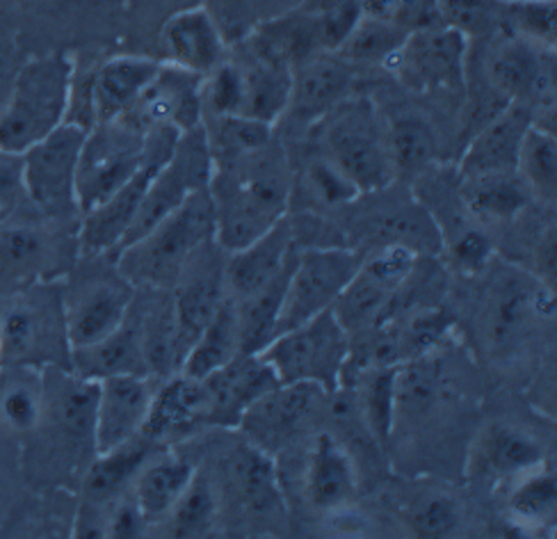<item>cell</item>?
I'll return each mask as SVG.
<instances>
[{
    "mask_svg": "<svg viewBox=\"0 0 557 539\" xmlns=\"http://www.w3.org/2000/svg\"><path fill=\"white\" fill-rule=\"evenodd\" d=\"M208 193L215 208V243L236 252L286 218L290 204L288 160L274 143L231 166L215 168Z\"/></svg>",
    "mask_w": 557,
    "mask_h": 539,
    "instance_id": "1",
    "label": "cell"
},
{
    "mask_svg": "<svg viewBox=\"0 0 557 539\" xmlns=\"http://www.w3.org/2000/svg\"><path fill=\"white\" fill-rule=\"evenodd\" d=\"M215 241L213 197L203 191L193 193L174 213L162 218L145 236L114 252V268L137 289H174L181 272L195 256Z\"/></svg>",
    "mask_w": 557,
    "mask_h": 539,
    "instance_id": "2",
    "label": "cell"
},
{
    "mask_svg": "<svg viewBox=\"0 0 557 539\" xmlns=\"http://www.w3.org/2000/svg\"><path fill=\"white\" fill-rule=\"evenodd\" d=\"M3 368L72 370L64 320V284L37 281L0 299Z\"/></svg>",
    "mask_w": 557,
    "mask_h": 539,
    "instance_id": "3",
    "label": "cell"
},
{
    "mask_svg": "<svg viewBox=\"0 0 557 539\" xmlns=\"http://www.w3.org/2000/svg\"><path fill=\"white\" fill-rule=\"evenodd\" d=\"M76 62L49 53L23 62L0 108V151L23 154L69 120Z\"/></svg>",
    "mask_w": 557,
    "mask_h": 539,
    "instance_id": "4",
    "label": "cell"
},
{
    "mask_svg": "<svg viewBox=\"0 0 557 539\" xmlns=\"http://www.w3.org/2000/svg\"><path fill=\"white\" fill-rule=\"evenodd\" d=\"M259 355L272 368L278 384H315L332 395L343 389L350 334L327 309L276 334Z\"/></svg>",
    "mask_w": 557,
    "mask_h": 539,
    "instance_id": "5",
    "label": "cell"
},
{
    "mask_svg": "<svg viewBox=\"0 0 557 539\" xmlns=\"http://www.w3.org/2000/svg\"><path fill=\"white\" fill-rule=\"evenodd\" d=\"M324 156L350 179L361 195L380 193L396 181L386 131L368 99H343L320 117Z\"/></svg>",
    "mask_w": 557,
    "mask_h": 539,
    "instance_id": "6",
    "label": "cell"
},
{
    "mask_svg": "<svg viewBox=\"0 0 557 539\" xmlns=\"http://www.w3.org/2000/svg\"><path fill=\"white\" fill-rule=\"evenodd\" d=\"M87 128L76 122H64L51 135L39 139L21 154L23 187L28 204L35 206L41 220L51 224L81 222L76 197V172Z\"/></svg>",
    "mask_w": 557,
    "mask_h": 539,
    "instance_id": "7",
    "label": "cell"
},
{
    "mask_svg": "<svg viewBox=\"0 0 557 539\" xmlns=\"http://www.w3.org/2000/svg\"><path fill=\"white\" fill-rule=\"evenodd\" d=\"M178 137L181 131L172 126H156L147 131L145 158L135 176L97 208L81 216L78 249L83 256H112L124 245L151 179L174 154Z\"/></svg>",
    "mask_w": 557,
    "mask_h": 539,
    "instance_id": "8",
    "label": "cell"
},
{
    "mask_svg": "<svg viewBox=\"0 0 557 539\" xmlns=\"http://www.w3.org/2000/svg\"><path fill=\"white\" fill-rule=\"evenodd\" d=\"M361 264L363 254L352 247L311 245L305 252H297L284 293L282 314H278L276 334L293 330V327L332 309Z\"/></svg>",
    "mask_w": 557,
    "mask_h": 539,
    "instance_id": "9",
    "label": "cell"
},
{
    "mask_svg": "<svg viewBox=\"0 0 557 539\" xmlns=\"http://www.w3.org/2000/svg\"><path fill=\"white\" fill-rule=\"evenodd\" d=\"M145 131L124 120L87 128L76 172L81 216L97 208L135 176L145 158Z\"/></svg>",
    "mask_w": 557,
    "mask_h": 539,
    "instance_id": "10",
    "label": "cell"
},
{
    "mask_svg": "<svg viewBox=\"0 0 557 539\" xmlns=\"http://www.w3.org/2000/svg\"><path fill=\"white\" fill-rule=\"evenodd\" d=\"M213 172H215V162L211 156V147H208L206 126L201 122L181 133L174 154L151 179L145 199L139 204L135 222L122 247L131 245L139 236H145L151 226H156L162 218L174 213V210L193 193L203 191V187L211 185Z\"/></svg>",
    "mask_w": 557,
    "mask_h": 539,
    "instance_id": "11",
    "label": "cell"
},
{
    "mask_svg": "<svg viewBox=\"0 0 557 539\" xmlns=\"http://www.w3.org/2000/svg\"><path fill=\"white\" fill-rule=\"evenodd\" d=\"M471 39L446 23L411 30L386 66L413 91L455 89L467 78Z\"/></svg>",
    "mask_w": 557,
    "mask_h": 539,
    "instance_id": "12",
    "label": "cell"
},
{
    "mask_svg": "<svg viewBox=\"0 0 557 539\" xmlns=\"http://www.w3.org/2000/svg\"><path fill=\"white\" fill-rule=\"evenodd\" d=\"M418 261V252L405 245H382L370 259H363L332 307L345 332L355 336L377 324Z\"/></svg>",
    "mask_w": 557,
    "mask_h": 539,
    "instance_id": "13",
    "label": "cell"
},
{
    "mask_svg": "<svg viewBox=\"0 0 557 539\" xmlns=\"http://www.w3.org/2000/svg\"><path fill=\"white\" fill-rule=\"evenodd\" d=\"M135 289L114 268L64 284V320L72 350L106 339L128 320Z\"/></svg>",
    "mask_w": 557,
    "mask_h": 539,
    "instance_id": "14",
    "label": "cell"
},
{
    "mask_svg": "<svg viewBox=\"0 0 557 539\" xmlns=\"http://www.w3.org/2000/svg\"><path fill=\"white\" fill-rule=\"evenodd\" d=\"M324 395L315 384H276L245 409L238 428L251 446L276 455L305 432Z\"/></svg>",
    "mask_w": 557,
    "mask_h": 539,
    "instance_id": "15",
    "label": "cell"
},
{
    "mask_svg": "<svg viewBox=\"0 0 557 539\" xmlns=\"http://www.w3.org/2000/svg\"><path fill=\"white\" fill-rule=\"evenodd\" d=\"M199 87L201 76L170 62L160 64L156 76L120 120L145 133L156 126L188 131L203 122Z\"/></svg>",
    "mask_w": 557,
    "mask_h": 539,
    "instance_id": "16",
    "label": "cell"
},
{
    "mask_svg": "<svg viewBox=\"0 0 557 539\" xmlns=\"http://www.w3.org/2000/svg\"><path fill=\"white\" fill-rule=\"evenodd\" d=\"M62 238L44 224H0V299L62 272Z\"/></svg>",
    "mask_w": 557,
    "mask_h": 539,
    "instance_id": "17",
    "label": "cell"
},
{
    "mask_svg": "<svg viewBox=\"0 0 557 539\" xmlns=\"http://www.w3.org/2000/svg\"><path fill=\"white\" fill-rule=\"evenodd\" d=\"M490 81L507 103L544 108L555 101V51L509 37L490 58Z\"/></svg>",
    "mask_w": 557,
    "mask_h": 539,
    "instance_id": "18",
    "label": "cell"
},
{
    "mask_svg": "<svg viewBox=\"0 0 557 539\" xmlns=\"http://www.w3.org/2000/svg\"><path fill=\"white\" fill-rule=\"evenodd\" d=\"M151 375H112L99 382L95 451L106 453L143 434L153 397Z\"/></svg>",
    "mask_w": 557,
    "mask_h": 539,
    "instance_id": "19",
    "label": "cell"
},
{
    "mask_svg": "<svg viewBox=\"0 0 557 539\" xmlns=\"http://www.w3.org/2000/svg\"><path fill=\"white\" fill-rule=\"evenodd\" d=\"M226 297L224 264L218 256V243L213 241L185 266L174 286V314L188 350L203 327L213 320Z\"/></svg>",
    "mask_w": 557,
    "mask_h": 539,
    "instance_id": "20",
    "label": "cell"
},
{
    "mask_svg": "<svg viewBox=\"0 0 557 539\" xmlns=\"http://www.w3.org/2000/svg\"><path fill=\"white\" fill-rule=\"evenodd\" d=\"M295 226L286 218L278 220L270 231L253 243L228 252L224 264L226 291L234 299H243L268 286L274 277L282 274L295 259Z\"/></svg>",
    "mask_w": 557,
    "mask_h": 539,
    "instance_id": "21",
    "label": "cell"
},
{
    "mask_svg": "<svg viewBox=\"0 0 557 539\" xmlns=\"http://www.w3.org/2000/svg\"><path fill=\"white\" fill-rule=\"evenodd\" d=\"M359 491V468L343 443L320 432L313 437L305 464V494L320 512H338L352 503Z\"/></svg>",
    "mask_w": 557,
    "mask_h": 539,
    "instance_id": "22",
    "label": "cell"
},
{
    "mask_svg": "<svg viewBox=\"0 0 557 539\" xmlns=\"http://www.w3.org/2000/svg\"><path fill=\"white\" fill-rule=\"evenodd\" d=\"M211 401V426L238 428L245 409L278 384L261 355H238L203 378Z\"/></svg>",
    "mask_w": 557,
    "mask_h": 539,
    "instance_id": "23",
    "label": "cell"
},
{
    "mask_svg": "<svg viewBox=\"0 0 557 539\" xmlns=\"http://www.w3.org/2000/svg\"><path fill=\"white\" fill-rule=\"evenodd\" d=\"M535 122L532 110L523 103H505V108L486 124L463 151L459 160V176L517 172L523 137Z\"/></svg>",
    "mask_w": 557,
    "mask_h": 539,
    "instance_id": "24",
    "label": "cell"
},
{
    "mask_svg": "<svg viewBox=\"0 0 557 539\" xmlns=\"http://www.w3.org/2000/svg\"><path fill=\"white\" fill-rule=\"evenodd\" d=\"M352 64L338 51H318L290 66V103L297 117H320L336 108L352 85Z\"/></svg>",
    "mask_w": 557,
    "mask_h": 539,
    "instance_id": "25",
    "label": "cell"
},
{
    "mask_svg": "<svg viewBox=\"0 0 557 539\" xmlns=\"http://www.w3.org/2000/svg\"><path fill=\"white\" fill-rule=\"evenodd\" d=\"M158 66L160 62L139 56H120L103 62L85 91L89 126L120 120L156 76Z\"/></svg>",
    "mask_w": 557,
    "mask_h": 539,
    "instance_id": "26",
    "label": "cell"
},
{
    "mask_svg": "<svg viewBox=\"0 0 557 539\" xmlns=\"http://www.w3.org/2000/svg\"><path fill=\"white\" fill-rule=\"evenodd\" d=\"M201 426H211V401L203 380L183 372L170 375L153 391L143 434L158 443Z\"/></svg>",
    "mask_w": 557,
    "mask_h": 539,
    "instance_id": "27",
    "label": "cell"
},
{
    "mask_svg": "<svg viewBox=\"0 0 557 539\" xmlns=\"http://www.w3.org/2000/svg\"><path fill=\"white\" fill-rule=\"evenodd\" d=\"M162 46H165L170 64L201 78L226 60V46L218 21L203 8L174 14L162 28Z\"/></svg>",
    "mask_w": 557,
    "mask_h": 539,
    "instance_id": "28",
    "label": "cell"
},
{
    "mask_svg": "<svg viewBox=\"0 0 557 539\" xmlns=\"http://www.w3.org/2000/svg\"><path fill=\"white\" fill-rule=\"evenodd\" d=\"M471 468L480 478L519 480L521 476L544 466V449L540 441L515 426L494 424L478 437Z\"/></svg>",
    "mask_w": 557,
    "mask_h": 539,
    "instance_id": "29",
    "label": "cell"
},
{
    "mask_svg": "<svg viewBox=\"0 0 557 539\" xmlns=\"http://www.w3.org/2000/svg\"><path fill=\"white\" fill-rule=\"evenodd\" d=\"M156 441L147 434L122 443V446L97 453L83 478V501L91 505H110L131 491L137 474L151 460Z\"/></svg>",
    "mask_w": 557,
    "mask_h": 539,
    "instance_id": "30",
    "label": "cell"
},
{
    "mask_svg": "<svg viewBox=\"0 0 557 539\" xmlns=\"http://www.w3.org/2000/svg\"><path fill=\"white\" fill-rule=\"evenodd\" d=\"M459 197L469 213L484 222H512L532 201L530 187L519 176V172H492L459 176Z\"/></svg>",
    "mask_w": 557,
    "mask_h": 539,
    "instance_id": "31",
    "label": "cell"
},
{
    "mask_svg": "<svg viewBox=\"0 0 557 539\" xmlns=\"http://www.w3.org/2000/svg\"><path fill=\"white\" fill-rule=\"evenodd\" d=\"M195 474L197 468L188 460L176 455L149 460L143 466V471L137 474L131 487V497L139 512H143L147 526L162 524L170 517L172 507L181 499L185 487L190 485Z\"/></svg>",
    "mask_w": 557,
    "mask_h": 539,
    "instance_id": "32",
    "label": "cell"
},
{
    "mask_svg": "<svg viewBox=\"0 0 557 539\" xmlns=\"http://www.w3.org/2000/svg\"><path fill=\"white\" fill-rule=\"evenodd\" d=\"M72 372L95 382L112 378V375H149L137 324H128L126 320L120 330L106 339L72 350Z\"/></svg>",
    "mask_w": 557,
    "mask_h": 539,
    "instance_id": "33",
    "label": "cell"
},
{
    "mask_svg": "<svg viewBox=\"0 0 557 539\" xmlns=\"http://www.w3.org/2000/svg\"><path fill=\"white\" fill-rule=\"evenodd\" d=\"M251 62L243 66L245 74V117H253L274 126L278 117L288 112L290 103V64L268 58L249 49Z\"/></svg>",
    "mask_w": 557,
    "mask_h": 539,
    "instance_id": "34",
    "label": "cell"
},
{
    "mask_svg": "<svg viewBox=\"0 0 557 539\" xmlns=\"http://www.w3.org/2000/svg\"><path fill=\"white\" fill-rule=\"evenodd\" d=\"M238 355H240V343H238L236 299L228 295L222 302L218 314L213 316V320L208 322L199 332V336L193 341L178 372L203 380L206 375L215 372L218 368L226 366Z\"/></svg>",
    "mask_w": 557,
    "mask_h": 539,
    "instance_id": "35",
    "label": "cell"
},
{
    "mask_svg": "<svg viewBox=\"0 0 557 539\" xmlns=\"http://www.w3.org/2000/svg\"><path fill=\"white\" fill-rule=\"evenodd\" d=\"M293 264H295V259H293ZM293 264L282 274L274 277L270 284L263 286L261 291L251 293L243 299H236L240 355H259L261 350L274 339Z\"/></svg>",
    "mask_w": 557,
    "mask_h": 539,
    "instance_id": "36",
    "label": "cell"
},
{
    "mask_svg": "<svg viewBox=\"0 0 557 539\" xmlns=\"http://www.w3.org/2000/svg\"><path fill=\"white\" fill-rule=\"evenodd\" d=\"M396 375L398 366L366 370L352 382H357V407L363 418L366 430L377 443H388L396 428Z\"/></svg>",
    "mask_w": 557,
    "mask_h": 539,
    "instance_id": "37",
    "label": "cell"
},
{
    "mask_svg": "<svg viewBox=\"0 0 557 539\" xmlns=\"http://www.w3.org/2000/svg\"><path fill=\"white\" fill-rule=\"evenodd\" d=\"M12 378L0 375V420L14 432H33L46 412V384L37 368H8Z\"/></svg>",
    "mask_w": 557,
    "mask_h": 539,
    "instance_id": "38",
    "label": "cell"
},
{
    "mask_svg": "<svg viewBox=\"0 0 557 539\" xmlns=\"http://www.w3.org/2000/svg\"><path fill=\"white\" fill-rule=\"evenodd\" d=\"M231 478L251 512H272L278 505V478L272 455L245 443L231 460Z\"/></svg>",
    "mask_w": 557,
    "mask_h": 539,
    "instance_id": "39",
    "label": "cell"
},
{
    "mask_svg": "<svg viewBox=\"0 0 557 539\" xmlns=\"http://www.w3.org/2000/svg\"><path fill=\"white\" fill-rule=\"evenodd\" d=\"M519 176L530 187L532 197L553 204L557 195V139L553 128L532 122L519 154Z\"/></svg>",
    "mask_w": 557,
    "mask_h": 539,
    "instance_id": "40",
    "label": "cell"
},
{
    "mask_svg": "<svg viewBox=\"0 0 557 539\" xmlns=\"http://www.w3.org/2000/svg\"><path fill=\"white\" fill-rule=\"evenodd\" d=\"M555 507L557 485L546 464L515 480L512 494H509L507 501V510L509 517H512L521 528L540 530L546 524H553Z\"/></svg>",
    "mask_w": 557,
    "mask_h": 539,
    "instance_id": "41",
    "label": "cell"
},
{
    "mask_svg": "<svg viewBox=\"0 0 557 539\" xmlns=\"http://www.w3.org/2000/svg\"><path fill=\"white\" fill-rule=\"evenodd\" d=\"M393 168L398 174H421L430 168L436 151V139L430 124L418 114L400 117L386 131Z\"/></svg>",
    "mask_w": 557,
    "mask_h": 539,
    "instance_id": "42",
    "label": "cell"
},
{
    "mask_svg": "<svg viewBox=\"0 0 557 539\" xmlns=\"http://www.w3.org/2000/svg\"><path fill=\"white\" fill-rule=\"evenodd\" d=\"M218 494L213 482L195 474L165 519L174 537H206L218 519Z\"/></svg>",
    "mask_w": 557,
    "mask_h": 539,
    "instance_id": "43",
    "label": "cell"
},
{
    "mask_svg": "<svg viewBox=\"0 0 557 539\" xmlns=\"http://www.w3.org/2000/svg\"><path fill=\"white\" fill-rule=\"evenodd\" d=\"M500 26L517 39L555 51L557 0H503Z\"/></svg>",
    "mask_w": 557,
    "mask_h": 539,
    "instance_id": "44",
    "label": "cell"
},
{
    "mask_svg": "<svg viewBox=\"0 0 557 539\" xmlns=\"http://www.w3.org/2000/svg\"><path fill=\"white\" fill-rule=\"evenodd\" d=\"M407 35L409 33L405 28L396 26V23L361 14L355 30L343 41L338 53L350 64H355V62L386 64L391 60V56L400 49V44L405 41Z\"/></svg>",
    "mask_w": 557,
    "mask_h": 539,
    "instance_id": "45",
    "label": "cell"
},
{
    "mask_svg": "<svg viewBox=\"0 0 557 539\" xmlns=\"http://www.w3.org/2000/svg\"><path fill=\"white\" fill-rule=\"evenodd\" d=\"M201 101V120L203 114L218 117L243 114L245 108V74L238 62L224 60L218 64L211 74L201 78L199 87Z\"/></svg>",
    "mask_w": 557,
    "mask_h": 539,
    "instance_id": "46",
    "label": "cell"
},
{
    "mask_svg": "<svg viewBox=\"0 0 557 539\" xmlns=\"http://www.w3.org/2000/svg\"><path fill=\"white\" fill-rule=\"evenodd\" d=\"M309 12L322 51H338L361 19V0H311Z\"/></svg>",
    "mask_w": 557,
    "mask_h": 539,
    "instance_id": "47",
    "label": "cell"
},
{
    "mask_svg": "<svg viewBox=\"0 0 557 539\" xmlns=\"http://www.w3.org/2000/svg\"><path fill=\"white\" fill-rule=\"evenodd\" d=\"M307 193L324 208H343L355 204L361 193L327 156H318L305 170Z\"/></svg>",
    "mask_w": 557,
    "mask_h": 539,
    "instance_id": "48",
    "label": "cell"
},
{
    "mask_svg": "<svg viewBox=\"0 0 557 539\" xmlns=\"http://www.w3.org/2000/svg\"><path fill=\"white\" fill-rule=\"evenodd\" d=\"M436 10L441 23L473 39L500 26L503 0H436Z\"/></svg>",
    "mask_w": 557,
    "mask_h": 539,
    "instance_id": "49",
    "label": "cell"
},
{
    "mask_svg": "<svg viewBox=\"0 0 557 539\" xmlns=\"http://www.w3.org/2000/svg\"><path fill=\"white\" fill-rule=\"evenodd\" d=\"M363 16L391 21L407 33L441 23L436 0H361Z\"/></svg>",
    "mask_w": 557,
    "mask_h": 539,
    "instance_id": "50",
    "label": "cell"
},
{
    "mask_svg": "<svg viewBox=\"0 0 557 539\" xmlns=\"http://www.w3.org/2000/svg\"><path fill=\"white\" fill-rule=\"evenodd\" d=\"M409 522L416 537H450L461 524V512L455 499L438 494L418 503Z\"/></svg>",
    "mask_w": 557,
    "mask_h": 539,
    "instance_id": "51",
    "label": "cell"
},
{
    "mask_svg": "<svg viewBox=\"0 0 557 539\" xmlns=\"http://www.w3.org/2000/svg\"><path fill=\"white\" fill-rule=\"evenodd\" d=\"M448 249H450L453 266L463 274H478L480 270H484L486 264L492 261V254H494L492 241L475 226L467 229L453 241H448Z\"/></svg>",
    "mask_w": 557,
    "mask_h": 539,
    "instance_id": "52",
    "label": "cell"
},
{
    "mask_svg": "<svg viewBox=\"0 0 557 539\" xmlns=\"http://www.w3.org/2000/svg\"><path fill=\"white\" fill-rule=\"evenodd\" d=\"M23 199L28 201L26 187H23L21 154L0 151V224L14 216Z\"/></svg>",
    "mask_w": 557,
    "mask_h": 539,
    "instance_id": "53",
    "label": "cell"
},
{
    "mask_svg": "<svg viewBox=\"0 0 557 539\" xmlns=\"http://www.w3.org/2000/svg\"><path fill=\"white\" fill-rule=\"evenodd\" d=\"M145 530H147V522L128 491L122 499L110 503L108 517H106V537L131 539V537H143Z\"/></svg>",
    "mask_w": 557,
    "mask_h": 539,
    "instance_id": "54",
    "label": "cell"
},
{
    "mask_svg": "<svg viewBox=\"0 0 557 539\" xmlns=\"http://www.w3.org/2000/svg\"><path fill=\"white\" fill-rule=\"evenodd\" d=\"M537 264L542 270V279H548L553 284L555 279V226L550 224L548 231L540 241V249H537Z\"/></svg>",
    "mask_w": 557,
    "mask_h": 539,
    "instance_id": "55",
    "label": "cell"
},
{
    "mask_svg": "<svg viewBox=\"0 0 557 539\" xmlns=\"http://www.w3.org/2000/svg\"><path fill=\"white\" fill-rule=\"evenodd\" d=\"M16 69H18V66H16ZM16 69L10 64V58H8L3 51H0V108H3V103H5V99H8Z\"/></svg>",
    "mask_w": 557,
    "mask_h": 539,
    "instance_id": "56",
    "label": "cell"
},
{
    "mask_svg": "<svg viewBox=\"0 0 557 539\" xmlns=\"http://www.w3.org/2000/svg\"><path fill=\"white\" fill-rule=\"evenodd\" d=\"M0 370H3V357H0Z\"/></svg>",
    "mask_w": 557,
    "mask_h": 539,
    "instance_id": "57",
    "label": "cell"
}]
</instances>
